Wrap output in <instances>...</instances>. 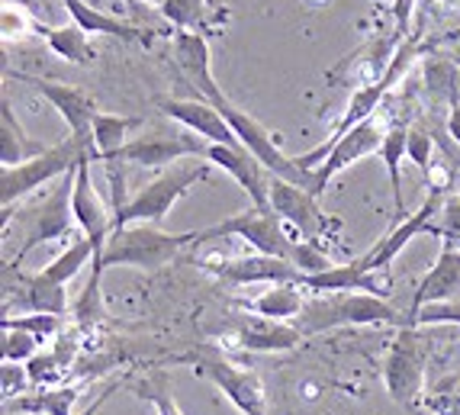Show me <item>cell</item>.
Segmentation results:
<instances>
[{
	"label": "cell",
	"instance_id": "6da1fadb",
	"mask_svg": "<svg viewBox=\"0 0 460 415\" xmlns=\"http://www.w3.org/2000/svg\"><path fill=\"white\" fill-rule=\"evenodd\" d=\"M75 177H77V168L68 171V174L52 187V193H49L46 200L20 209L16 216H13V209H4V225L13 223V219H16V225H20V245L7 254V268H20L32 248L75 235L77 223H75V209H71Z\"/></svg>",
	"mask_w": 460,
	"mask_h": 415
},
{
	"label": "cell",
	"instance_id": "7a4b0ae2",
	"mask_svg": "<svg viewBox=\"0 0 460 415\" xmlns=\"http://www.w3.org/2000/svg\"><path fill=\"white\" fill-rule=\"evenodd\" d=\"M303 339L345 325H406V315L396 313L384 296L374 293H315L303 313L293 319Z\"/></svg>",
	"mask_w": 460,
	"mask_h": 415
},
{
	"label": "cell",
	"instance_id": "3957f363",
	"mask_svg": "<svg viewBox=\"0 0 460 415\" xmlns=\"http://www.w3.org/2000/svg\"><path fill=\"white\" fill-rule=\"evenodd\" d=\"M197 232H164L152 223H136L126 229H116L107 239L103 252H97L93 261L103 268H138V270H158L168 261H174L177 254L187 245H197Z\"/></svg>",
	"mask_w": 460,
	"mask_h": 415
},
{
	"label": "cell",
	"instance_id": "277c9868",
	"mask_svg": "<svg viewBox=\"0 0 460 415\" xmlns=\"http://www.w3.org/2000/svg\"><path fill=\"white\" fill-rule=\"evenodd\" d=\"M209 171H213L209 158H181V162L162 168V174L155 177L152 184H146L136 197H129V203L113 216V232L126 229V225H136V223L162 225L171 209H174V203L181 200L193 184L209 181Z\"/></svg>",
	"mask_w": 460,
	"mask_h": 415
},
{
	"label": "cell",
	"instance_id": "5b68a950",
	"mask_svg": "<svg viewBox=\"0 0 460 415\" xmlns=\"http://www.w3.org/2000/svg\"><path fill=\"white\" fill-rule=\"evenodd\" d=\"M84 155H93V162H97L93 136H68L65 142L49 146L46 152L30 158V162L0 168V207L13 209L16 203L26 200L32 190L52 184V181H62L68 171H75L77 164H81Z\"/></svg>",
	"mask_w": 460,
	"mask_h": 415
},
{
	"label": "cell",
	"instance_id": "8992f818",
	"mask_svg": "<svg viewBox=\"0 0 460 415\" xmlns=\"http://www.w3.org/2000/svg\"><path fill=\"white\" fill-rule=\"evenodd\" d=\"M415 55H419V49H415L412 39H406V42H399V46H396V55L390 58V65H386L384 75L376 77V81H370V84L358 87V91L351 93V101H348L345 113L338 116V123H335V129H332V136L325 138V142H319V146H315L313 152L296 155V164H299V168L315 171L319 164L325 162V158H329L332 146H335L338 138L348 136V132H351L358 123H364V119L376 116V107H380V103L386 101V93H390L393 87L399 84V77H402L409 68H412Z\"/></svg>",
	"mask_w": 460,
	"mask_h": 415
},
{
	"label": "cell",
	"instance_id": "52a82bcc",
	"mask_svg": "<svg viewBox=\"0 0 460 415\" xmlns=\"http://www.w3.org/2000/svg\"><path fill=\"white\" fill-rule=\"evenodd\" d=\"M425 367H429V339L419 331V325H402L384 361V384L396 406H419V396H422L425 386Z\"/></svg>",
	"mask_w": 460,
	"mask_h": 415
},
{
	"label": "cell",
	"instance_id": "ba28073f",
	"mask_svg": "<svg viewBox=\"0 0 460 415\" xmlns=\"http://www.w3.org/2000/svg\"><path fill=\"white\" fill-rule=\"evenodd\" d=\"M223 235H235V239L248 242L254 252L287 258V261H293L296 242H299V239H293L290 229H287L284 219H280L274 209L254 207V203L248 209H242V213L223 219V223L209 225V229H199V242H213V239H223Z\"/></svg>",
	"mask_w": 460,
	"mask_h": 415
},
{
	"label": "cell",
	"instance_id": "9c48e42d",
	"mask_svg": "<svg viewBox=\"0 0 460 415\" xmlns=\"http://www.w3.org/2000/svg\"><path fill=\"white\" fill-rule=\"evenodd\" d=\"M270 209H274L284 225L290 229L293 239L299 242H315V245H323V242L335 239L341 223L332 219V216L323 213L319 207V197L313 190L299 184H290L284 177H270Z\"/></svg>",
	"mask_w": 460,
	"mask_h": 415
},
{
	"label": "cell",
	"instance_id": "30bf717a",
	"mask_svg": "<svg viewBox=\"0 0 460 415\" xmlns=\"http://www.w3.org/2000/svg\"><path fill=\"white\" fill-rule=\"evenodd\" d=\"M193 364L199 377L209 380L216 390L223 393L226 400L238 409L242 415H264L268 412V400H264V384L258 380V374L238 367V364L216 358V354H197L187 358Z\"/></svg>",
	"mask_w": 460,
	"mask_h": 415
},
{
	"label": "cell",
	"instance_id": "8fae6325",
	"mask_svg": "<svg viewBox=\"0 0 460 415\" xmlns=\"http://www.w3.org/2000/svg\"><path fill=\"white\" fill-rule=\"evenodd\" d=\"M209 142L199 138L197 132L184 129H146L142 136L129 138L123 148V158L129 164H138V168H168V164L181 162V158H207Z\"/></svg>",
	"mask_w": 460,
	"mask_h": 415
},
{
	"label": "cell",
	"instance_id": "7c38bea8",
	"mask_svg": "<svg viewBox=\"0 0 460 415\" xmlns=\"http://www.w3.org/2000/svg\"><path fill=\"white\" fill-rule=\"evenodd\" d=\"M13 309L23 313H49L62 315L68 313V287L52 284L39 274H20V268H4V315Z\"/></svg>",
	"mask_w": 460,
	"mask_h": 415
},
{
	"label": "cell",
	"instance_id": "4fadbf2b",
	"mask_svg": "<svg viewBox=\"0 0 460 415\" xmlns=\"http://www.w3.org/2000/svg\"><path fill=\"white\" fill-rule=\"evenodd\" d=\"M203 268L213 277L226 280V284L248 287V284H299L303 270L287 258H274V254H242V258H207Z\"/></svg>",
	"mask_w": 460,
	"mask_h": 415
},
{
	"label": "cell",
	"instance_id": "5bb4252c",
	"mask_svg": "<svg viewBox=\"0 0 460 415\" xmlns=\"http://www.w3.org/2000/svg\"><path fill=\"white\" fill-rule=\"evenodd\" d=\"M384 136H386V129L376 123V116H370V119H364V123L354 126L348 136L338 138L335 146H332L329 158L315 168V197H323V193L329 190L332 181H335L341 171L351 168L354 162H361V158H367V155L380 152Z\"/></svg>",
	"mask_w": 460,
	"mask_h": 415
},
{
	"label": "cell",
	"instance_id": "9a60e30c",
	"mask_svg": "<svg viewBox=\"0 0 460 415\" xmlns=\"http://www.w3.org/2000/svg\"><path fill=\"white\" fill-rule=\"evenodd\" d=\"M91 164H93V155H84V158H81V164H77L75 193H71V209H75L77 229L84 232L87 239L97 245V252H103L107 239L113 235V207H107V203H103V197L97 193V187H93Z\"/></svg>",
	"mask_w": 460,
	"mask_h": 415
},
{
	"label": "cell",
	"instance_id": "2e32d148",
	"mask_svg": "<svg viewBox=\"0 0 460 415\" xmlns=\"http://www.w3.org/2000/svg\"><path fill=\"white\" fill-rule=\"evenodd\" d=\"M445 197H447L445 190H431L429 197H425L422 207L415 209L412 216H406L399 225H393L390 235H384V239L376 242L367 254H361L358 261H361L367 270H390V264L399 258V252H402L415 235L429 232V225L435 223V216H438V209H441V203H445Z\"/></svg>",
	"mask_w": 460,
	"mask_h": 415
},
{
	"label": "cell",
	"instance_id": "e0dca14e",
	"mask_svg": "<svg viewBox=\"0 0 460 415\" xmlns=\"http://www.w3.org/2000/svg\"><path fill=\"white\" fill-rule=\"evenodd\" d=\"M299 287L309 293H374L390 300V270H367L361 261L351 264H332L329 270L319 274H303Z\"/></svg>",
	"mask_w": 460,
	"mask_h": 415
},
{
	"label": "cell",
	"instance_id": "ac0fdd59",
	"mask_svg": "<svg viewBox=\"0 0 460 415\" xmlns=\"http://www.w3.org/2000/svg\"><path fill=\"white\" fill-rule=\"evenodd\" d=\"M20 77L23 84H30L36 93H42L49 103L55 107V113L68 123L71 136H93V119H97V103H93L91 93H84L75 84H62V81H46V77H32V75H13Z\"/></svg>",
	"mask_w": 460,
	"mask_h": 415
},
{
	"label": "cell",
	"instance_id": "d6986e66",
	"mask_svg": "<svg viewBox=\"0 0 460 415\" xmlns=\"http://www.w3.org/2000/svg\"><path fill=\"white\" fill-rule=\"evenodd\" d=\"M158 110H162L168 119L184 126V129L197 132L199 138H207L209 146H242L238 136L232 132V126L226 123V116L209 101H203V97H193V101H171V97H162Z\"/></svg>",
	"mask_w": 460,
	"mask_h": 415
},
{
	"label": "cell",
	"instance_id": "ffe728a7",
	"mask_svg": "<svg viewBox=\"0 0 460 415\" xmlns=\"http://www.w3.org/2000/svg\"><path fill=\"white\" fill-rule=\"evenodd\" d=\"M207 158L216 168L232 174V181L252 197L254 207H270V177L274 174L245 146H209Z\"/></svg>",
	"mask_w": 460,
	"mask_h": 415
},
{
	"label": "cell",
	"instance_id": "44dd1931",
	"mask_svg": "<svg viewBox=\"0 0 460 415\" xmlns=\"http://www.w3.org/2000/svg\"><path fill=\"white\" fill-rule=\"evenodd\" d=\"M457 293H460V245L445 242V245H441V254H438V261L431 264V270L419 280V287H415L412 313L409 315L431 306V303L457 300ZM409 315H406V325H409Z\"/></svg>",
	"mask_w": 460,
	"mask_h": 415
},
{
	"label": "cell",
	"instance_id": "7402d4cb",
	"mask_svg": "<svg viewBox=\"0 0 460 415\" xmlns=\"http://www.w3.org/2000/svg\"><path fill=\"white\" fill-rule=\"evenodd\" d=\"M238 348L258 354H277V351H293L303 341V331L293 322H280V319H264V315H248L235 329Z\"/></svg>",
	"mask_w": 460,
	"mask_h": 415
},
{
	"label": "cell",
	"instance_id": "603a6c76",
	"mask_svg": "<svg viewBox=\"0 0 460 415\" xmlns=\"http://www.w3.org/2000/svg\"><path fill=\"white\" fill-rule=\"evenodd\" d=\"M62 4L71 13V20H75L84 32L113 36V39H123V42H152V36H155V32H146V30H138V26L126 23V20H119V16L91 7L87 0H62Z\"/></svg>",
	"mask_w": 460,
	"mask_h": 415
},
{
	"label": "cell",
	"instance_id": "cb8c5ba5",
	"mask_svg": "<svg viewBox=\"0 0 460 415\" xmlns=\"http://www.w3.org/2000/svg\"><path fill=\"white\" fill-rule=\"evenodd\" d=\"M46 148H49L46 142H36V138L26 136V129L16 119L10 101L4 97V103H0V168L30 162V158L46 152Z\"/></svg>",
	"mask_w": 460,
	"mask_h": 415
},
{
	"label": "cell",
	"instance_id": "d4e9b609",
	"mask_svg": "<svg viewBox=\"0 0 460 415\" xmlns=\"http://www.w3.org/2000/svg\"><path fill=\"white\" fill-rule=\"evenodd\" d=\"M142 119L136 116H113V113H97L93 119V152H97V162H116L123 158V148L129 142V132L138 129Z\"/></svg>",
	"mask_w": 460,
	"mask_h": 415
},
{
	"label": "cell",
	"instance_id": "484cf974",
	"mask_svg": "<svg viewBox=\"0 0 460 415\" xmlns=\"http://www.w3.org/2000/svg\"><path fill=\"white\" fill-rule=\"evenodd\" d=\"M306 293L299 284H270L261 296H254L252 303H245L254 315H264V319H280V322H293L303 306H306Z\"/></svg>",
	"mask_w": 460,
	"mask_h": 415
},
{
	"label": "cell",
	"instance_id": "4316f807",
	"mask_svg": "<svg viewBox=\"0 0 460 415\" xmlns=\"http://www.w3.org/2000/svg\"><path fill=\"white\" fill-rule=\"evenodd\" d=\"M406 142H409V129L402 126H390L384 136V146H380V158H384L386 171H390V187H393V225H399L406 219V197H402V158L406 155Z\"/></svg>",
	"mask_w": 460,
	"mask_h": 415
},
{
	"label": "cell",
	"instance_id": "83f0119b",
	"mask_svg": "<svg viewBox=\"0 0 460 415\" xmlns=\"http://www.w3.org/2000/svg\"><path fill=\"white\" fill-rule=\"evenodd\" d=\"M162 16L174 26L177 32H199V36H209V32L219 30V20H216L209 0H164Z\"/></svg>",
	"mask_w": 460,
	"mask_h": 415
},
{
	"label": "cell",
	"instance_id": "f1b7e54d",
	"mask_svg": "<svg viewBox=\"0 0 460 415\" xmlns=\"http://www.w3.org/2000/svg\"><path fill=\"white\" fill-rule=\"evenodd\" d=\"M77 400L75 386H39L36 393H20L16 400H7L10 412H32V415H75L71 406Z\"/></svg>",
	"mask_w": 460,
	"mask_h": 415
},
{
	"label": "cell",
	"instance_id": "f546056e",
	"mask_svg": "<svg viewBox=\"0 0 460 415\" xmlns=\"http://www.w3.org/2000/svg\"><path fill=\"white\" fill-rule=\"evenodd\" d=\"M36 32L49 42V49H52L58 58H65V62L71 65H91L93 58H97V52H93L91 46V32H84L81 26H36Z\"/></svg>",
	"mask_w": 460,
	"mask_h": 415
},
{
	"label": "cell",
	"instance_id": "4dcf8cb0",
	"mask_svg": "<svg viewBox=\"0 0 460 415\" xmlns=\"http://www.w3.org/2000/svg\"><path fill=\"white\" fill-rule=\"evenodd\" d=\"M103 264L93 261L91 264V277H87L84 290L77 293L75 306H71V313H75V322L81 325V329H91V325H97L100 319H103V293H100V287H103Z\"/></svg>",
	"mask_w": 460,
	"mask_h": 415
},
{
	"label": "cell",
	"instance_id": "1f68e13d",
	"mask_svg": "<svg viewBox=\"0 0 460 415\" xmlns=\"http://www.w3.org/2000/svg\"><path fill=\"white\" fill-rule=\"evenodd\" d=\"M132 390H136V396L152 402V406L158 409V415H184L181 409H177V400H174V393H171L164 374H152V377L138 380Z\"/></svg>",
	"mask_w": 460,
	"mask_h": 415
},
{
	"label": "cell",
	"instance_id": "d6a6232c",
	"mask_svg": "<svg viewBox=\"0 0 460 415\" xmlns=\"http://www.w3.org/2000/svg\"><path fill=\"white\" fill-rule=\"evenodd\" d=\"M0 329H26L46 341V339H52V335H58V329H62V315H49V313L4 315V319H0Z\"/></svg>",
	"mask_w": 460,
	"mask_h": 415
},
{
	"label": "cell",
	"instance_id": "836d02e7",
	"mask_svg": "<svg viewBox=\"0 0 460 415\" xmlns=\"http://www.w3.org/2000/svg\"><path fill=\"white\" fill-rule=\"evenodd\" d=\"M39 345H42V339H39V335H32V331L4 329V345H0V351H4V361L26 364L30 358H36V354H39Z\"/></svg>",
	"mask_w": 460,
	"mask_h": 415
},
{
	"label": "cell",
	"instance_id": "e575fe53",
	"mask_svg": "<svg viewBox=\"0 0 460 415\" xmlns=\"http://www.w3.org/2000/svg\"><path fill=\"white\" fill-rule=\"evenodd\" d=\"M429 232L438 235V239L460 245V197L457 193H447L445 197V203H441V209H438L435 223L429 225Z\"/></svg>",
	"mask_w": 460,
	"mask_h": 415
},
{
	"label": "cell",
	"instance_id": "d590c367",
	"mask_svg": "<svg viewBox=\"0 0 460 415\" xmlns=\"http://www.w3.org/2000/svg\"><path fill=\"white\" fill-rule=\"evenodd\" d=\"M406 155L412 158L415 168H419L425 177H429L431 168H435V138H431L425 129H419V126H412V129H409Z\"/></svg>",
	"mask_w": 460,
	"mask_h": 415
},
{
	"label": "cell",
	"instance_id": "8d00e7d4",
	"mask_svg": "<svg viewBox=\"0 0 460 415\" xmlns=\"http://www.w3.org/2000/svg\"><path fill=\"white\" fill-rule=\"evenodd\" d=\"M62 367H65V358H58V354H36V358L26 361V374L39 386L58 384L62 380Z\"/></svg>",
	"mask_w": 460,
	"mask_h": 415
},
{
	"label": "cell",
	"instance_id": "74e56055",
	"mask_svg": "<svg viewBox=\"0 0 460 415\" xmlns=\"http://www.w3.org/2000/svg\"><path fill=\"white\" fill-rule=\"evenodd\" d=\"M409 325H460V300L431 303V306L409 315Z\"/></svg>",
	"mask_w": 460,
	"mask_h": 415
},
{
	"label": "cell",
	"instance_id": "f35d334b",
	"mask_svg": "<svg viewBox=\"0 0 460 415\" xmlns=\"http://www.w3.org/2000/svg\"><path fill=\"white\" fill-rule=\"evenodd\" d=\"M26 384H32L23 364L4 361V400H16L26 390Z\"/></svg>",
	"mask_w": 460,
	"mask_h": 415
},
{
	"label": "cell",
	"instance_id": "ab89813d",
	"mask_svg": "<svg viewBox=\"0 0 460 415\" xmlns=\"http://www.w3.org/2000/svg\"><path fill=\"white\" fill-rule=\"evenodd\" d=\"M415 0H393V23H396L399 36H409V23H412Z\"/></svg>",
	"mask_w": 460,
	"mask_h": 415
},
{
	"label": "cell",
	"instance_id": "60d3db41",
	"mask_svg": "<svg viewBox=\"0 0 460 415\" xmlns=\"http://www.w3.org/2000/svg\"><path fill=\"white\" fill-rule=\"evenodd\" d=\"M116 386H119V384H113V386H110V390H103V393H100V396H97V400H93L91 406L84 409V412H75V415H97L100 409L107 406V400H110V396H113V390H116Z\"/></svg>",
	"mask_w": 460,
	"mask_h": 415
},
{
	"label": "cell",
	"instance_id": "b9f144b4",
	"mask_svg": "<svg viewBox=\"0 0 460 415\" xmlns=\"http://www.w3.org/2000/svg\"><path fill=\"white\" fill-rule=\"evenodd\" d=\"M447 132H451V138L460 146V107H454L451 116H447Z\"/></svg>",
	"mask_w": 460,
	"mask_h": 415
},
{
	"label": "cell",
	"instance_id": "7bdbcfd3",
	"mask_svg": "<svg viewBox=\"0 0 460 415\" xmlns=\"http://www.w3.org/2000/svg\"><path fill=\"white\" fill-rule=\"evenodd\" d=\"M146 4H155V7H162V4H164V0H146Z\"/></svg>",
	"mask_w": 460,
	"mask_h": 415
}]
</instances>
